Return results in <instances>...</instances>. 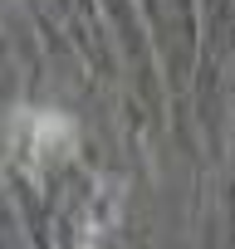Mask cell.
I'll list each match as a JSON object with an SVG mask.
<instances>
[{
  "label": "cell",
  "instance_id": "cell-1",
  "mask_svg": "<svg viewBox=\"0 0 235 249\" xmlns=\"http://www.w3.org/2000/svg\"><path fill=\"white\" fill-rule=\"evenodd\" d=\"M74 147H78V122L69 112L25 107L15 117V152L25 166H54V161L74 157Z\"/></svg>",
  "mask_w": 235,
  "mask_h": 249
}]
</instances>
